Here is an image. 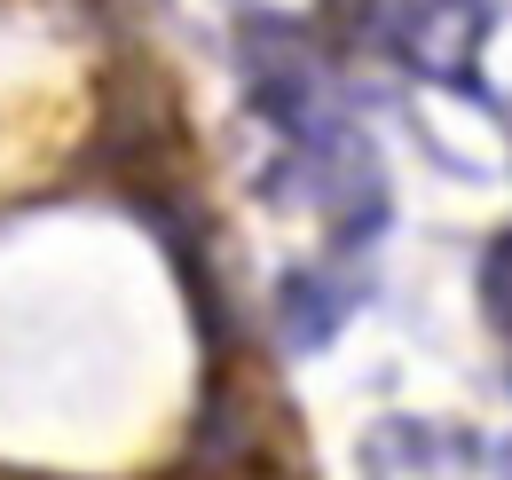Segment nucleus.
<instances>
[{"instance_id": "5", "label": "nucleus", "mask_w": 512, "mask_h": 480, "mask_svg": "<svg viewBox=\"0 0 512 480\" xmlns=\"http://www.w3.org/2000/svg\"><path fill=\"white\" fill-rule=\"evenodd\" d=\"M481 315H489L497 331H512V229L481 252Z\"/></svg>"}, {"instance_id": "2", "label": "nucleus", "mask_w": 512, "mask_h": 480, "mask_svg": "<svg viewBox=\"0 0 512 480\" xmlns=\"http://www.w3.org/2000/svg\"><path fill=\"white\" fill-rule=\"evenodd\" d=\"M489 0H402L394 16V56L410 63L426 87L481 95V48H489Z\"/></svg>"}, {"instance_id": "3", "label": "nucleus", "mask_w": 512, "mask_h": 480, "mask_svg": "<svg viewBox=\"0 0 512 480\" xmlns=\"http://www.w3.org/2000/svg\"><path fill=\"white\" fill-rule=\"evenodd\" d=\"M347 315H355V284L347 276H331V268H284V284H276V331H284L292 355H323Z\"/></svg>"}, {"instance_id": "4", "label": "nucleus", "mask_w": 512, "mask_h": 480, "mask_svg": "<svg viewBox=\"0 0 512 480\" xmlns=\"http://www.w3.org/2000/svg\"><path fill=\"white\" fill-rule=\"evenodd\" d=\"M457 473V433L426 418H379L363 433V480H449Z\"/></svg>"}, {"instance_id": "1", "label": "nucleus", "mask_w": 512, "mask_h": 480, "mask_svg": "<svg viewBox=\"0 0 512 480\" xmlns=\"http://www.w3.org/2000/svg\"><path fill=\"white\" fill-rule=\"evenodd\" d=\"M300 174H308V197L323 205L339 252H363V244L386 229V166L355 126L316 119L300 134Z\"/></svg>"}]
</instances>
